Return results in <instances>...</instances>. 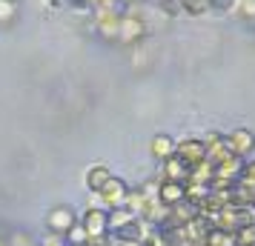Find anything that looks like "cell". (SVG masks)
<instances>
[{
	"mask_svg": "<svg viewBox=\"0 0 255 246\" xmlns=\"http://www.w3.org/2000/svg\"><path fill=\"white\" fill-rule=\"evenodd\" d=\"M227 149L230 155L241 158V161H250L255 152V132L247 129V126H235L232 132H227Z\"/></svg>",
	"mask_w": 255,
	"mask_h": 246,
	"instance_id": "cell-1",
	"label": "cell"
},
{
	"mask_svg": "<svg viewBox=\"0 0 255 246\" xmlns=\"http://www.w3.org/2000/svg\"><path fill=\"white\" fill-rule=\"evenodd\" d=\"M186 200V183L181 180H161V186H158V203L161 206H181Z\"/></svg>",
	"mask_w": 255,
	"mask_h": 246,
	"instance_id": "cell-2",
	"label": "cell"
},
{
	"mask_svg": "<svg viewBox=\"0 0 255 246\" xmlns=\"http://www.w3.org/2000/svg\"><path fill=\"white\" fill-rule=\"evenodd\" d=\"M178 158L181 161H186L189 166H195L201 164V161H207V143L204 141H198V138H186V141L178 143Z\"/></svg>",
	"mask_w": 255,
	"mask_h": 246,
	"instance_id": "cell-3",
	"label": "cell"
},
{
	"mask_svg": "<svg viewBox=\"0 0 255 246\" xmlns=\"http://www.w3.org/2000/svg\"><path fill=\"white\" fill-rule=\"evenodd\" d=\"M163 164V180H181V183H186L189 180V164L186 161H181L178 155H172V158H166V161H161Z\"/></svg>",
	"mask_w": 255,
	"mask_h": 246,
	"instance_id": "cell-4",
	"label": "cell"
},
{
	"mask_svg": "<svg viewBox=\"0 0 255 246\" xmlns=\"http://www.w3.org/2000/svg\"><path fill=\"white\" fill-rule=\"evenodd\" d=\"M204 143H207V158L212 161V164H218L221 158H227V155H230V149H227V135L209 132L207 138H204Z\"/></svg>",
	"mask_w": 255,
	"mask_h": 246,
	"instance_id": "cell-5",
	"label": "cell"
},
{
	"mask_svg": "<svg viewBox=\"0 0 255 246\" xmlns=\"http://www.w3.org/2000/svg\"><path fill=\"white\" fill-rule=\"evenodd\" d=\"M149 149H152V155H155L158 161H166V158H172V155L178 152V143H175L169 135H155Z\"/></svg>",
	"mask_w": 255,
	"mask_h": 246,
	"instance_id": "cell-6",
	"label": "cell"
},
{
	"mask_svg": "<svg viewBox=\"0 0 255 246\" xmlns=\"http://www.w3.org/2000/svg\"><path fill=\"white\" fill-rule=\"evenodd\" d=\"M201 246H232V235L218 229V226H212L207 232V238L201 241Z\"/></svg>",
	"mask_w": 255,
	"mask_h": 246,
	"instance_id": "cell-7",
	"label": "cell"
},
{
	"mask_svg": "<svg viewBox=\"0 0 255 246\" xmlns=\"http://www.w3.org/2000/svg\"><path fill=\"white\" fill-rule=\"evenodd\" d=\"M232 246H255V221L241 226L238 232L232 235Z\"/></svg>",
	"mask_w": 255,
	"mask_h": 246,
	"instance_id": "cell-8",
	"label": "cell"
},
{
	"mask_svg": "<svg viewBox=\"0 0 255 246\" xmlns=\"http://www.w3.org/2000/svg\"><path fill=\"white\" fill-rule=\"evenodd\" d=\"M109 177H112V175H109V169H106V166H95L86 180H89V186H92V189H104L106 183H109Z\"/></svg>",
	"mask_w": 255,
	"mask_h": 246,
	"instance_id": "cell-9",
	"label": "cell"
},
{
	"mask_svg": "<svg viewBox=\"0 0 255 246\" xmlns=\"http://www.w3.org/2000/svg\"><path fill=\"white\" fill-rule=\"evenodd\" d=\"M124 195H127V186H124L118 177H115V180L109 177V183L104 186V198L106 200H115V203H118V200H124Z\"/></svg>",
	"mask_w": 255,
	"mask_h": 246,
	"instance_id": "cell-10",
	"label": "cell"
},
{
	"mask_svg": "<svg viewBox=\"0 0 255 246\" xmlns=\"http://www.w3.org/2000/svg\"><path fill=\"white\" fill-rule=\"evenodd\" d=\"M181 6H184V12H186V14L198 17V14H207L209 9H212V0H184Z\"/></svg>",
	"mask_w": 255,
	"mask_h": 246,
	"instance_id": "cell-11",
	"label": "cell"
},
{
	"mask_svg": "<svg viewBox=\"0 0 255 246\" xmlns=\"http://www.w3.org/2000/svg\"><path fill=\"white\" fill-rule=\"evenodd\" d=\"M52 223H55L58 229H69L72 226V212L69 209H58L55 212V218H52Z\"/></svg>",
	"mask_w": 255,
	"mask_h": 246,
	"instance_id": "cell-12",
	"label": "cell"
},
{
	"mask_svg": "<svg viewBox=\"0 0 255 246\" xmlns=\"http://www.w3.org/2000/svg\"><path fill=\"white\" fill-rule=\"evenodd\" d=\"M86 226H89V232L101 235V232H104V226H106L104 215H101V212H92V215H89V221H86Z\"/></svg>",
	"mask_w": 255,
	"mask_h": 246,
	"instance_id": "cell-13",
	"label": "cell"
},
{
	"mask_svg": "<svg viewBox=\"0 0 255 246\" xmlns=\"http://www.w3.org/2000/svg\"><path fill=\"white\" fill-rule=\"evenodd\" d=\"M241 183H247V186H253V189H255V158H253V161H247V164H244Z\"/></svg>",
	"mask_w": 255,
	"mask_h": 246,
	"instance_id": "cell-14",
	"label": "cell"
},
{
	"mask_svg": "<svg viewBox=\"0 0 255 246\" xmlns=\"http://www.w3.org/2000/svg\"><path fill=\"white\" fill-rule=\"evenodd\" d=\"M238 9H241L244 20H255V0H241V3H238Z\"/></svg>",
	"mask_w": 255,
	"mask_h": 246,
	"instance_id": "cell-15",
	"label": "cell"
},
{
	"mask_svg": "<svg viewBox=\"0 0 255 246\" xmlns=\"http://www.w3.org/2000/svg\"><path fill=\"white\" fill-rule=\"evenodd\" d=\"M232 6H235V0H212V9H215V12H227Z\"/></svg>",
	"mask_w": 255,
	"mask_h": 246,
	"instance_id": "cell-16",
	"label": "cell"
}]
</instances>
